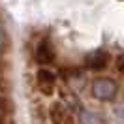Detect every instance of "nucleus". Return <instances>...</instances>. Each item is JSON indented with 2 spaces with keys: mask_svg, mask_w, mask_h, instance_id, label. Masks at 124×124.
I'll use <instances>...</instances> for the list:
<instances>
[{
  "mask_svg": "<svg viewBox=\"0 0 124 124\" xmlns=\"http://www.w3.org/2000/svg\"><path fill=\"white\" fill-rule=\"evenodd\" d=\"M118 92V86L111 77H96L92 81V96L100 101H111Z\"/></svg>",
  "mask_w": 124,
  "mask_h": 124,
  "instance_id": "1",
  "label": "nucleus"
},
{
  "mask_svg": "<svg viewBox=\"0 0 124 124\" xmlns=\"http://www.w3.org/2000/svg\"><path fill=\"white\" fill-rule=\"evenodd\" d=\"M116 70L120 71V73H124V54H120L116 58Z\"/></svg>",
  "mask_w": 124,
  "mask_h": 124,
  "instance_id": "6",
  "label": "nucleus"
},
{
  "mask_svg": "<svg viewBox=\"0 0 124 124\" xmlns=\"http://www.w3.org/2000/svg\"><path fill=\"white\" fill-rule=\"evenodd\" d=\"M54 47L49 39H41L36 47V60L41 66H47V64H53L54 62Z\"/></svg>",
  "mask_w": 124,
  "mask_h": 124,
  "instance_id": "4",
  "label": "nucleus"
},
{
  "mask_svg": "<svg viewBox=\"0 0 124 124\" xmlns=\"http://www.w3.org/2000/svg\"><path fill=\"white\" fill-rule=\"evenodd\" d=\"M4 105H6V101H4V98H0V109H4Z\"/></svg>",
  "mask_w": 124,
  "mask_h": 124,
  "instance_id": "7",
  "label": "nucleus"
},
{
  "mask_svg": "<svg viewBox=\"0 0 124 124\" xmlns=\"http://www.w3.org/2000/svg\"><path fill=\"white\" fill-rule=\"evenodd\" d=\"M36 81H38L39 90L45 94V96H51V94L54 92V83H56V77H54V73H53L51 70H45V68L38 70V73H36Z\"/></svg>",
  "mask_w": 124,
  "mask_h": 124,
  "instance_id": "3",
  "label": "nucleus"
},
{
  "mask_svg": "<svg viewBox=\"0 0 124 124\" xmlns=\"http://www.w3.org/2000/svg\"><path fill=\"white\" fill-rule=\"evenodd\" d=\"M49 115H51V120L54 124H70V115H68L66 107L62 105L60 101H54L53 105H51Z\"/></svg>",
  "mask_w": 124,
  "mask_h": 124,
  "instance_id": "5",
  "label": "nucleus"
},
{
  "mask_svg": "<svg viewBox=\"0 0 124 124\" xmlns=\"http://www.w3.org/2000/svg\"><path fill=\"white\" fill-rule=\"evenodd\" d=\"M86 68L92 71H101L107 68L109 64V53L107 51H101V49H98V51H92L90 54H86Z\"/></svg>",
  "mask_w": 124,
  "mask_h": 124,
  "instance_id": "2",
  "label": "nucleus"
}]
</instances>
